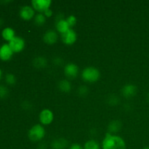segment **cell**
<instances>
[{
	"mask_svg": "<svg viewBox=\"0 0 149 149\" xmlns=\"http://www.w3.org/2000/svg\"><path fill=\"white\" fill-rule=\"evenodd\" d=\"M143 149H149V146H146V147H144L143 148Z\"/></svg>",
	"mask_w": 149,
	"mask_h": 149,
	"instance_id": "obj_32",
	"label": "cell"
},
{
	"mask_svg": "<svg viewBox=\"0 0 149 149\" xmlns=\"http://www.w3.org/2000/svg\"><path fill=\"white\" fill-rule=\"evenodd\" d=\"M5 81L9 85H14L17 81V79L14 74L12 73H8L5 75Z\"/></svg>",
	"mask_w": 149,
	"mask_h": 149,
	"instance_id": "obj_21",
	"label": "cell"
},
{
	"mask_svg": "<svg viewBox=\"0 0 149 149\" xmlns=\"http://www.w3.org/2000/svg\"><path fill=\"white\" fill-rule=\"evenodd\" d=\"M84 149H100V145L98 142L95 140H89L84 143Z\"/></svg>",
	"mask_w": 149,
	"mask_h": 149,
	"instance_id": "obj_20",
	"label": "cell"
},
{
	"mask_svg": "<svg viewBox=\"0 0 149 149\" xmlns=\"http://www.w3.org/2000/svg\"><path fill=\"white\" fill-rule=\"evenodd\" d=\"M1 36L6 41L10 42L13 38L15 37V31L11 27H6L1 31Z\"/></svg>",
	"mask_w": 149,
	"mask_h": 149,
	"instance_id": "obj_16",
	"label": "cell"
},
{
	"mask_svg": "<svg viewBox=\"0 0 149 149\" xmlns=\"http://www.w3.org/2000/svg\"><path fill=\"white\" fill-rule=\"evenodd\" d=\"M109 104L112 105V106H114V105H116L118 103V102H119V98L117 97V96L111 95L109 97Z\"/></svg>",
	"mask_w": 149,
	"mask_h": 149,
	"instance_id": "obj_25",
	"label": "cell"
},
{
	"mask_svg": "<svg viewBox=\"0 0 149 149\" xmlns=\"http://www.w3.org/2000/svg\"><path fill=\"white\" fill-rule=\"evenodd\" d=\"M89 90L86 86H81L78 89V93L81 96H85L88 94Z\"/></svg>",
	"mask_w": 149,
	"mask_h": 149,
	"instance_id": "obj_24",
	"label": "cell"
},
{
	"mask_svg": "<svg viewBox=\"0 0 149 149\" xmlns=\"http://www.w3.org/2000/svg\"><path fill=\"white\" fill-rule=\"evenodd\" d=\"M33 19H34V23L36 26H42L45 25V23H46L47 17H45L43 13H38V14L35 15Z\"/></svg>",
	"mask_w": 149,
	"mask_h": 149,
	"instance_id": "obj_19",
	"label": "cell"
},
{
	"mask_svg": "<svg viewBox=\"0 0 149 149\" xmlns=\"http://www.w3.org/2000/svg\"><path fill=\"white\" fill-rule=\"evenodd\" d=\"M58 89L61 90L62 93H68L71 92V84L68 79H62L58 82Z\"/></svg>",
	"mask_w": 149,
	"mask_h": 149,
	"instance_id": "obj_18",
	"label": "cell"
},
{
	"mask_svg": "<svg viewBox=\"0 0 149 149\" xmlns=\"http://www.w3.org/2000/svg\"><path fill=\"white\" fill-rule=\"evenodd\" d=\"M46 135V130L42 125L37 124L29 129L28 132V137L32 142H39L41 141Z\"/></svg>",
	"mask_w": 149,
	"mask_h": 149,
	"instance_id": "obj_3",
	"label": "cell"
},
{
	"mask_svg": "<svg viewBox=\"0 0 149 149\" xmlns=\"http://www.w3.org/2000/svg\"><path fill=\"white\" fill-rule=\"evenodd\" d=\"M122 123L119 120H113L109 124L108 126V132L111 134H115L122 129Z\"/></svg>",
	"mask_w": 149,
	"mask_h": 149,
	"instance_id": "obj_15",
	"label": "cell"
},
{
	"mask_svg": "<svg viewBox=\"0 0 149 149\" xmlns=\"http://www.w3.org/2000/svg\"><path fill=\"white\" fill-rule=\"evenodd\" d=\"M39 122L42 125H49L53 122L54 114L53 112L48 109H45L41 111L39 113Z\"/></svg>",
	"mask_w": 149,
	"mask_h": 149,
	"instance_id": "obj_7",
	"label": "cell"
},
{
	"mask_svg": "<svg viewBox=\"0 0 149 149\" xmlns=\"http://www.w3.org/2000/svg\"><path fill=\"white\" fill-rule=\"evenodd\" d=\"M55 28H56L57 31L59 32L61 34L65 33V32H66L67 31L71 29L69 25L67 23L66 20L63 18V16H61V17L57 18Z\"/></svg>",
	"mask_w": 149,
	"mask_h": 149,
	"instance_id": "obj_13",
	"label": "cell"
},
{
	"mask_svg": "<svg viewBox=\"0 0 149 149\" xmlns=\"http://www.w3.org/2000/svg\"><path fill=\"white\" fill-rule=\"evenodd\" d=\"M69 149H84V148L79 143H73L70 146Z\"/></svg>",
	"mask_w": 149,
	"mask_h": 149,
	"instance_id": "obj_26",
	"label": "cell"
},
{
	"mask_svg": "<svg viewBox=\"0 0 149 149\" xmlns=\"http://www.w3.org/2000/svg\"><path fill=\"white\" fill-rule=\"evenodd\" d=\"M66 21L68 23V24L69 25L70 28L72 29V27H74L76 24H77V19L75 15H71L68 16L66 19Z\"/></svg>",
	"mask_w": 149,
	"mask_h": 149,
	"instance_id": "obj_23",
	"label": "cell"
},
{
	"mask_svg": "<svg viewBox=\"0 0 149 149\" xmlns=\"http://www.w3.org/2000/svg\"><path fill=\"white\" fill-rule=\"evenodd\" d=\"M68 146V141L63 138H56L51 143L52 149H65Z\"/></svg>",
	"mask_w": 149,
	"mask_h": 149,
	"instance_id": "obj_14",
	"label": "cell"
},
{
	"mask_svg": "<svg viewBox=\"0 0 149 149\" xmlns=\"http://www.w3.org/2000/svg\"><path fill=\"white\" fill-rule=\"evenodd\" d=\"M52 4L51 0H32L31 7L38 13H44L47 10L50 8Z\"/></svg>",
	"mask_w": 149,
	"mask_h": 149,
	"instance_id": "obj_4",
	"label": "cell"
},
{
	"mask_svg": "<svg viewBox=\"0 0 149 149\" xmlns=\"http://www.w3.org/2000/svg\"><path fill=\"white\" fill-rule=\"evenodd\" d=\"M2 25H3V20L1 18V17H0V27H1Z\"/></svg>",
	"mask_w": 149,
	"mask_h": 149,
	"instance_id": "obj_29",
	"label": "cell"
},
{
	"mask_svg": "<svg viewBox=\"0 0 149 149\" xmlns=\"http://www.w3.org/2000/svg\"><path fill=\"white\" fill-rule=\"evenodd\" d=\"M43 14L45 15V16L46 17H50L52 15V10H51L50 8L48 9V10H47L46 11L43 13Z\"/></svg>",
	"mask_w": 149,
	"mask_h": 149,
	"instance_id": "obj_27",
	"label": "cell"
},
{
	"mask_svg": "<svg viewBox=\"0 0 149 149\" xmlns=\"http://www.w3.org/2000/svg\"><path fill=\"white\" fill-rule=\"evenodd\" d=\"M33 65L37 69H42L45 68L47 65V61L46 58L43 56H38L33 59Z\"/></svg>",
	"mask_w": 149,
	"mask_h": 149,
	"instance_id": "obj_17",
	"label": "cell"
},
{
	"mask_svg": "<svg viewBox=\"0 0 149 149\" xmlns=\"http://www.w3.org/2000/svg\"><path fill=\"white\" fill-rule=\"evenodd\" d=\"M13 51L10 48L9 44H3L0 46V59L3 61H7L13 57Z\"/></svg>",
	"mask_w": 149,
	"mask_h": 149,
	"instance_id": "obj_11",
	"label": "cell"
},
{
	"mask_svg": "<svg viewBox=\"0 0 149 149\" xmlns=\"http://www.w3.org/2000/svg\"><path fill=\"white\" fill-rule=\"evenodd\" d=\"M63 72L67 78L69 79H74L78 77L79 70L77 64L74 63H69L64 66Z\"/></svg>",
	"mask_w": 149,
	"mask_h": 149,
	"instance_id": "obj_6",
	"label": "cell"
},
{
	"mask_svg": "<svg viewBox=\"0 0 149 149\" xmlns=\"http://www.w3.org/2000/svg\"><path fill=\"white\" fill-rule=\"evenodd\" d=\"M9 95V90L6 86L0 84V98L5 99Z\"/></svg>",
	"mask_w": 149,
	"mask_h": 149,
	"instance_id": "obj_22",
	"label": "cell"
},
{
	"mask_svg": "<svg viewBox=\"0 0 149 149\" xmlns=\"http://www.w3.org/2000/svg\"><path fill=\"white\" fill-rule=\"evenodd\" d=\"M121 92H122L123 97H125L127 99H130L136 95L138 88L133 84H127L125 86H123V87L121 90Z\"/></svg>",
	"mask_w": 149,
	"mask_h": 149,
	"instance_id": "obj_10",
	"label": "cell"
},
{
	"mask_svg": "<svg viewBox=\"0 0 149 149\" xmlns=\"http://www.w3.org/2000/svg\"><path fill=\"white\" fill-rule=\"evenodd\" d=\"M8 44L14 53L20 52L24 49L25 46H26V42H25L24 39L17 36L13 38L10 42H9Z\"/></svg>",
	"mask_w": 149,
	"mask_h": 149,
	"instance_id": "obj_5",
	"label": "cell"
},
{
	"mask_svg": "<svg viewBox=\"0 0 149 149\" xmlns=\"http://www.w3.org/2000/svg\"><path fill=\"white\" fill-rule=\"evenodd\" d=\"M20 17L24 20H30L34 18L35 17V10L31 6L25 5L20 8L19 11Z\"/></svg>",
	"mask_w": 149,
	"mask_h": 149,
	"instance_id": "obj_9",
	"label": "cell"
},
{
	"mask_svg": "<svg viewBox=\"0 0 149 149\" xmlns=\"http://www.w3.org/2000/svg\"><path fill=\"white\" fill-rule=\"evenodd\" d=\"M81 78L86 82L95 83L100 79V72L98 68L95 67H87L81 72Z\"/></svg>",
	"mask_w": 149,
	"mask_h": 149,
	"instance_id": "obj_2",
	"label": "cell"
},
{
	"mask_svg": "<svg viewBox=\"0 0 149 149\" xmlns=\"http://www.w3.org/2000/svg\"><path fill=\"white\" fill-rule=\"evenodd\" d=\"M61 36L62 42L66 45H72L77 42V33L72 29H70L66 32L61 34Z\"/></svg>",
	"mask_w": 149,
	"mask_h": 149,
	"instance_id": "obj_8",
	"label": "cell"
},
{
	"mask_svg": "<svg viewBox=\"0 0 149 149\" xmlns=\"http://www.w3.org/2000/svg\"><path fill=\"white\" fill-rule=\"evenodd\" d=\"M102 149H127V146L123 138L107 132L102 142Z\"/></svg>",
	"mask_w": 149,
	"mask_h": 149,
	"instance_id": "obj_1",
	"label": "cell"
},
{
	"mask_svg": "<svg viewBox=\"0 0 149 149\" xmlns=\"http://www.w3.org/2000/svg\"><path fill=\"white\" fill-rule=\"evenodd\" d=\"M1 77H2V71H1V69L0 68V80H1Z\"/></svg>",
	"mask_w": 149,
	"mask_h": 149,
	"instance_id": "obj_30",
	"label": "cell"
},
{
	"mask_svg": "<svg viewBox=\"0 0 149 149\" xmlns=\"http://www.w3.org/2000/svg\"><path fill=\"white\" fill-rule=\"evenodd\" d=\"M147 100H148V101L149 103V93H148V95H147Z\"/></svg>",
	"mask_w": 149,
	"mask_h": 149,
	"instance_id": "obj_31",
	"label": "cell"
},
{
	"mask_svg": "<svg viewBox=\"0 0 149 149\" xmlns=\"http://www.w3.org/2000/svg\"><path fill=\"white\" fill-rule=\"evenodd\" d=\"M63 63V60L61 59V58H55V60H54V63L55 65H61Z\"/></svg>",
	"mask_w": 149,
	"mask_h": 149,
	"instance_id": "obj_28",
	"label": "cell"
},
{
	"mask_svg": "<svg viewBox=\"0 0 149 149\" xmlns=\"http://www.w3.org/2000/svg\"><path fill=\"white\" fill-rule=\"evenodd\" d=\"M58 35L55 31L48 30L45 33L43 36V41L46 44L49 45H54L58 42Z\"/></svg>",
	"mask_w": 149,
	"mask_h": 149,
	"instance_id": "obj_12",
	"label": "cell"
}]
</instances>
